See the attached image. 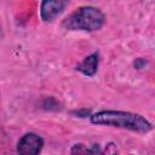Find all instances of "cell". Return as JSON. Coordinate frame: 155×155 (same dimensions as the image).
<instances>
[{
  "mask_svg": "<svg viewBox=\"0 0 155 155\" xmlns=\"http://www.w3.org/2000/svg\"><path fill=\"white\" fill-rule=\"evenodd\" d=\"M90 121L93 125L125 128L139 133H147L153 130L151 122L145 116L122 110H101L92 114Z\"/></svg>",
  "mask_w": 155,
  "mask_h": 155,
  "instance_id": "cell-1",
  "label": "cell"
},
{
  "mask_svg": "<svg viewBox=\"0 0 155 155\" xmlns=\"http://www.w3.org/2000/svg\"><path fill=\"white\" fill-rule=\"evenodd\" d=\"M105 22L104 13L94 6H81L70 13L62 23L68 30L96 31L99 30Z\"/></svg>",
  "mask_w": 155,
  "mask_h": 155,
  "instance_id": "cell-2",
  "label": "cell"
},
{
  "mask_svg": "<svg viewBox=\"0 0 155 155\" xmlns=\"http://www.w3.org/2000/svg\"><path fill=\"white\" fill-rule=\"evenodd\" d=\"M44 147V139L34 133L29 132L21 137L17 143V153L22 155H36L41 151Z\"/></svg>",
  "mask_w": 155,
  "mask_h": 155,
  "instance_id": "cell-3",
  "label": "cell"
},
{
  "mask_svg": "<svg viewBox=\"0 0 155 155\" xmlns=\"http://www.w3.org/2000/svg\"><path fill=\"white\" fill-rule=\"evenodd\" d=\"M69 0H42L40 5V17L44 22H52L63 13Z\"/></svg>",
  "mask_w": 155,
  "mask_h": 155,
  "instance_id": "cell-4",
  "label": "cell"
},
{
  "mask_svg": "<svg viewBox=\"0 0 155 155\" xmlns=\"http://www.w3.org/2000/svg\"><path fill=\"white\" fill-rule=\"evenodd\" d=\"M98 63H99V53L93 52V53L88 54L76 67V70H79L80 73H82L86 76H93L98 69Z\"/></svg>",
  "mask_w": 155,
  "mask_h": 155,
  "instance_id": "cell-5",
  "label": "cell"
}]
</instances>
